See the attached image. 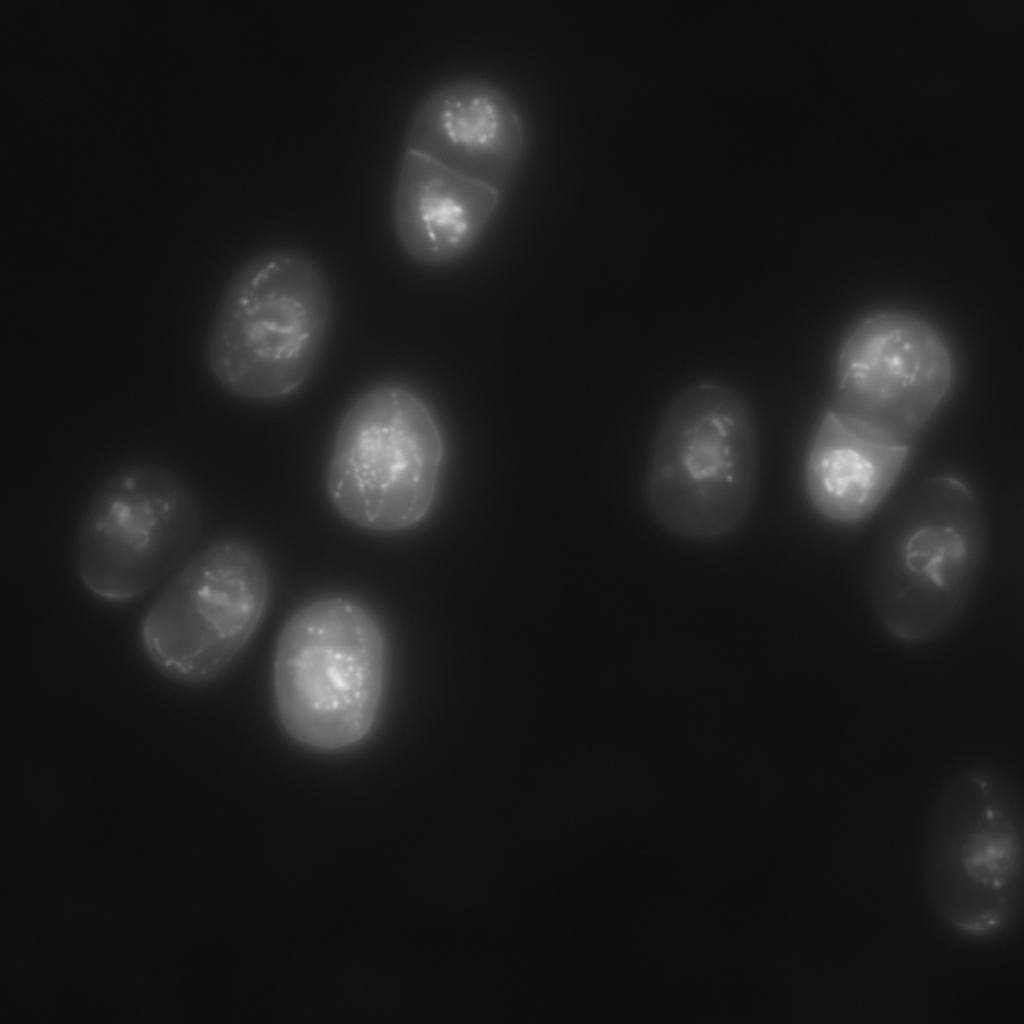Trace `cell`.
<instances>
[{"label":"cell","instance_id":"6da1fadb","mask_svg":"<svg viewBox=\"0 0 1024 1024\" xmlns=\"http://www.w3.org/2000/svg\"><path fill=\"white\" fill-rule=\"evenodd\" d=\"M984 513L961 479L940 475L915 485L894 505L869 560L872 615L894 642H937L962 620L986 552Z\"/></svg>","mask_w":1024,"mask_h":1024},{"label":"cell","instance_id":"7a4b0ae2","mask_svg":"<svg viewBox=\"0 0 1024 1024\" xmlns=\"http://www.w3.org/2000/svg\"><path fill=\"white\" fill-rule=\"evenodd\" d=\"M759 437L744 394L700 379L670 399L654 428L642 485L656 525L689 542H713L750 514L759 474Z\"/></svg>","mask_w":1024,"mask_h":1024},{"label":"cell","instance_id":"3957f363","mask_svg":"<svg viewBox=\"0 0 1024 1024\" xmlns=\"http://www.w3.org/2000/svg\"><path fill=\"white\" fill-rule=\"evenodd\" d=\"M330 284L307 254L273 249L231 277L203 349L213 381L252 402L286 399L309 381L332 322Z\"/></svg>","mask_w":1024,"mask_h":1024},{"label":"cell","instance_id":"277c9868","mask_svg":"<svg viewBox=\"0 0 1024 1024\" xmlns=\"http://www.w3.org/2000/svg\"><path fill=\"white\" fill-rule=\"evenodd\" d=\"M924 886L938 920L961 937L1006 935L1024 911V801L999 769L970 765L951 775L933 805Z\"/></svg>","mask_w":1024,"mask_h":1024},{"label":"cell","instance_id":"5b68a950","mask_svg":"<svg viewBox=\"0 0 1024 1024\" xmlns=\"http://www.w3.org/2000/svg\"><path fill=\"white\" fill-rule=\"evenodd\" d=\"M385 632L372 611L340 595L313 600L284 624L272 683L277 717L298 744L350 749L371 733L387 675Z\"/></svg>","mask_w":1024,"mask_h":1024},{"label":"cell","instance_id":"8992f818","mask_svg":"<svg viewBox=\"0 0 1024 1024\" xmlns=\"http://www.w3.org/2000/svg\"><path fill=\"white\" fill-rule=\"evenodd\" d=\"M443 458L441 430L423 398L398 383L375 385L340 419L326 474L328 498L360 529L408 530L433 506Z\"/></svg>","mask_w":1024,"mask_h":1024},{"label":"cell","instance_id":"52a82bcc","mask_svg":"<svg viewBox=\"0 0 1024 1024\" xmlns=\"http://www.w3.org/2000/svg\"><path fill=\"white\" fill-rule=\"evenodd\" d=\"M202 526L191 484L155 463H129L94 490L77 523L72 561L81 584L97 598L133 600L186 560Z\"/></svg>","mask_w":1024,"mask_h":1024},{"label":"cell","instance_id":"ba28073f","mask_svg":"<svg viewBox=\"0 0 1024 1024\" xmlns=\"http://www.w3.org/2000/svg\"><path fill=\"white\" fill-rule=\"evenodd\" d=\"M270 594L259 548L238 536L218 538L186 560L148 607L140 625L143 649L175 681L211 682L249 643Z\"/></svg>","mask_w":1024,"mask_h":1024},{"label":"cell","instance_id":"9c48e42d","mask_svg":"<svg viewBox=\"0 0 1024 1024\" xmlns=\"http://www.w3.org/2000/svg\"><path fill=\"white\" fill-rule=\"evenodd\" d=\"M950 351L926 321L884 311L857 323L841 344L830 410L856 427L911 446L944 402Z\"/></svg>","mask_w":1024,"mask_h":1024},{"label":"cell","instance_id":"30bf717a","mask_svg":"<svg viewBox=\"0 0 1024 1024\" xmlns=\"http://www.w3.org/2000/svg\"><path fill=\"white\" fill-rule=\"evenodd\" d=\"M526 127L513 99L488 81L446 82L417 107L406 147L505 192L526 148Z\"/></svg>","mask_w":1024,"mask_h":1024},{"label":"cell","instance_id":"8fae6325","mask_svg":"<svg viewBox=\"0 0 1024 1024\" xmlns=\"http://www.w3.org/2000/svg\"><path fill=\"white\" fill-rule=\"evenodd\" d=\"M504 191L405 148L392 202L397 241L413 261L448 265L478 242Z\"/></svg>","mask_w":1024,"mask_h":1024},{"label":"cell","instance_id":"7c38bea8","mask_svg":"<svg viewBox=\"0 0 1024 1024\" xmlns=\"http://www.w3.org/2000/svg\"><path fill=\"white\" fill-rule=\"evenodd\" d=\"M910 446L868 433L828 410L809 443L803 467L808 502L841 526L867 520L907 463Z\"/></svg>","mask_w":1024,"mask_h":1024}]
</instances>
